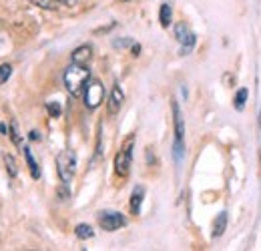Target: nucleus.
Returning <instances> with one entry per match:
<instances>
[{
  "instance_id": "f257e3e1",
  "label": "nucleus",
  "mask_w": 261,
  "mask_h": 251,
  "mask_svg": "<svg viewBox=\"0 0 261 251\" xmlns=\"http://www.w3.org/2000/svg\"><path fill=\"white\" fill-rule=\"evenodd\" d=\"M91 81V70L87 68V64H70L65 70V87L72 96L85 93L87 83Z\"/></svg>"
},
{
  "instance_id": "f03ea898",
  "label": "nucleus",
  "mask_w": 261,
  "mask_h": 251,
  "mask_svg": "<svg viewBox=\"0 0 261 251\" xmlns=\"http://www.w3.org/2000/svg\"><path fill=\"white\" fill-rule=\"evenodd\" d=\"M171 109H173V123H175V145H173V151H175V159L181 161L183 157V139H185V123H183V115H181V109H179V103L173 101L171 103Z\"/></svg>"
},
{
  "instance_id": "7ed1b4c3",
  "label": "nucleus",
  "mask_w": 261,
  "mask_h": 251,
  "mask_svg": "<svg viewBox=\"0 0 261 251\" xmlns=\"http://www.w3.org/2000/svg\"><path fill=\"white\" fill-rule=\"evenodd\" d=\"M133 145H135V137L130 135L129 139L123 143L121 151L115 157V171L119 177H127L130 171V163H133Z\"/></svg>"
},
{
  "instance_id": "20e7f679",
  "label": "nucleus",
  "mask_w": 261,
  "mask_h": 251,
  "mask_svg": "<svg viewBox=\"0 0 261 251\" xmlns=\"http://www.w3.org/2000/svg\"><path fill=\"white\" fill-rule=\"evenodd\" d=\"M74 169H76V155H74V151H63L57 157V171H59V177H61V181L65 185H68L72 181Z\"/></svg>"
},
{
  "instance_id": "39448f33",
  "label": "nucleus",
  "mask_w": 261,
  "mask_h": 251,
  "mask_svg": "<svg viewBox=\"0 0 261 251\" xmlns=\"http://www.w3.org/2000/svg\"><path fill=\"white\" fill-rule=\"evenodd\" d=\"M83 96H85L87 109L95 111L98 105L102 103V98H105V87H102V83H100L98 79H91V81L87 83V87H85Z\"/></svg>"
},
{
  "instance_id": "423d86ee",
  "label": "nucleus",
  "mask_w": 261,
  "mask_h": 251,
  "mask_svg": "<svg viewBox=\"0 0 261 251\" xmlns=\"http://www.w3.org/2000/svg\"><path fill=\"white\" fill-rule=\"evenodd\" d=\"M175 38L181 44V55H187L195 46V34L187 27V22H177L175 24Z\"/></svg>"
},
{
  "instance_id": "0eeeda50",
  "label": "nucleus",
  "mask_w": 261,
  "mask_h": 251,
  "mask_svg": "<svg viewBox=\"0 0 261 251\" xmlns=\"http://www.w3.org/2000/svg\"><path fill=\"white\" fill-rule=\"evenodd\" d=\"M98 225L105 231H117L127 225V219L117 211H102V213H98Z\"/></svg>"
},
{
  "instance_id": "6e6552de",
  "label": "nucleus",
  "mask_w": 261,
  "mask_h": 251,
  "mask_svg": "<svg viewBox=\"0 0 261 251\" xmlns=\"http://www.w3.org/2000/svg\"><path fill=\"white\" fill-rule=\"evenodd\" d=\"M123 103H125V93H123V89H121V85L117 83V85L113 87V91H111V96H109V103H107V109H109V115H117V113L121 111V107H123Z\"/></svg>"
},
{
  "instance_id": "1a4fd4ad",
  "label": "nucleus",
  "mask_w": 261,
  "mask_h": 251,
  "mask_svg": "<svg viewBox=\"0 0 261 251\" xmlns=\"http://www.w3.org/2000/svg\"><path fill=\"white\" fill-rule=\"evenodd\" d=\"M91 57H93V48L89 46V44H83V46H79V48H74L72 51V63L74 64H87L91 61Z\"/></svg>"
},
{
  "instance_id": "9d476101",
  "label": "nucleus",
  "mask_w": 261,
  "mask_h": 251,
  "mask_svg": "<svg viewBox=\"0 0 261 251\" xmlns=\"http://www.w3.org/2000/svg\"><path fill=\"white\" fill-rule=\"evenodd\" d=\"M143 197H145V189H143V187H135L133 195H130V211H133L135 215H139V213H141Z\"/></svg>"
},
{
  "instance_id": "9b49d317",
  "label": "nucleus",
  "mask_w": 261,
  "mask_h": 251,
  "mask_svg": "<svg viewBox=\"0 0 261 251\" xmlns=\"http://www.w3.org/2000/svg\"><path fill=\"white\" fill-rule=\"evenodd\" d=\"M225 227H227V213L223 211L213 221V237H221L225 233Z\"/></svg>"
},
{
  "instance_id": "f8f14e48",
  "label": "nucleus",
  "mask_w": 261,
  "mask_h": 251,
  "mask_svg": "<svg viewBox=\"0 0 261 251\" xmlns=\"http://www.w3.org/2000/svg\"><path fill=\"white\" fill-rule=\"evenodd\" d=\"M22 153H24V157H27V163H29V169H31L33 179H38V177H40V169H38V163L34 161L33 151H31L29 147H22Z\"/></svg>"
},
{
  "instance_id": "ddd939ff",
  "label": "nucleus",
  "mask_w": 261,
  "mask_h": 251,
  "mask_svg": "<svg viewBox=\"0 0 261 251\" xmlns=\"http://www.w3.org/2000/svg\"><path fill=\"white\" fill-rule=\"evenodd\" d=\"M171 18H173V8H171L169 2H165V4H161V10H159V20H161L163 29H167L171 24Z\"/></svg>"
},
{
  "instance_id": "4468645a",
  "label": "nucleus",
  "mask_w": 261,
  "mask_h": 251,
  "mask_svg": "<svg viewBox=\"0 0 261 251\" xmlns=\"http://www.w3.org/2000/svg\"><path fill=\"white\" fill-rule=\"evenodd\" d=\"M74 235H76L79 239H91V237L95 235V231H93V227H91V225L81 223V225H76V227H74Z\"/></svg>"
},
{
  "instance_id": "2eb2a0df",
  "label": "nucleus",
  "mask_w": 261,
  "mask_h": 251,
  "mask_svg": "<svg viewBox=\"0 0 261 251\" xmlns=\"http://www.w3.org/2000/svg\"><path fill=\"white\" fill-rule=\"evenodd\" d=\"M247 94H249V91H247V89H239V91L235 93V98H233V107H235L237 111H243V107H245V101H247Z\"/></svg>"
},
{
  "instance_id": "dca6fc26",
  "label": "nucleus",
  "mask_w": 261,
  "mask_h": 251,
  "mask_svg": "<svg viewBox=\"0 0 261 251\" xmlns=\"http://www.w3.org/2000/svg\"><path fill=\"white\" fill-rule=\"evenodd\" d=\"M4 163H6L8 175H10V177H16V175H18V169H16V161H14V157H12V155H6V157H4Z\"/></svg>"
},
{
  "instance_id": "f3484780",
  "label": "nucleus",
  "mask_w": 261,
  "mask_h": 251,
  "mask_svg": "<svg viewBox=\"0 0 261 251\" xmlns=\"http://www.w3.org/2000/svg\"><path fill=\"white\" fill-rule=\"evenodd\" d=\"M10 74H12V66L10 64H2L0 66V85H4L10 79Z\"/></svg>"
},
{
  "instance_id": "a211bd4d",
  "label": "nucleus",
  "mask_w": 261,
  "mask_h": 251,
  "mask_svg": "<svg viewBox=\"0 0 261 251\" xmlns=\"http://www.w3.org/2000/svg\"><path fill=\"white\" fill-rule=\"evenodd\" d=\"M10 139L14 141V145L22 147V141H20V137H18V131H16V123H12V125H10Z\"/></svg>"
},
{
  "instance_id": "6ab92c4d",
  "label": "nucleus",
  "mask_w": 261,
  "mask_h": 251,
  "mask_svg": "<svg viewBox=\"0 0 261 251\" xmlns=\"http://www.w3.org/2000/svg\"><path fill=\"white\" fill-rule=\"evenodd\" d=\"M46 109H48L50 117H59V115H61V105H59V103H48Z\"/></svg>"
},
{
  "instance_id": "aec40b11",
  "label": "nucleus",
  "mask_w": 261,
  "mask_h": 251,
  "mask_svg": "<svg viewBox=\"0 0 261 251\" xmlns=\"http://www.w3.org/2000/svg\"><path fill=\"white\" fill-rule=\"evenodd\" d=\"M33 2L42 8H55V4H57V0H33Z\"/></svg>"
},
{
  "instance_id": "412c9836",
  "label": "nucleus",
  "mask_w": 261,
  "mask_h": 251,
  "mask_svg": "<svg viewBox=\"0 0 261 251\" xmlns=\"http://www.w3.org/2000/svg\"><path fill=\"white\" fill-rule=\"evenodd\" d=\"M57 2H61V4H68V6H74L76 2H81V0H57Z\"/></svg>"
},
{
  "instance_id": "4be33fe9",
  "label": "nucleus",
  "mask_w": 261,
  "mask_h": 251,
  "mask_svg": "<svg viewBox=\"0 0 261 251\" xmlns=\"http://www.w3.org/2000/svg\"><path fill=\"white\" fill-rule=\"evenodd\" d=\"M133 53H135V57H139V53H141V46H139V44H135V46H133Z\"/></svg>"
},
{
  "instance_id": "5701e85b",
  "label": "nucleus",
  "mask_w": 261,
  "mask_h": 251,
  "mask_svg": "<svg viewBox=\"0 0 261 251\" xmlns=\"http://www.w3.org/2000/svg\"><path fill=\"white\" fill-rule=\"evenodd\" d=\"M31 139H33V141H38V139H40V135H38L36 131H33V133H31Z\"/></svg>"
},
{
  "instance_id": "b1692460",
  "label": "nucleus",
  "mask_w": 261,
  "mask_h": 251,
  "mask_svg": "<svg viewBox=\"0 0 261 251\" xmlns=\"http://www.w3.org/2000/svg\"><path fill=\"white\" fill-rule=\"evenodd\" d=\"M125 2H129V0H125Z\"/></svg>"
}]
</instances>
